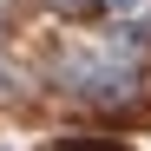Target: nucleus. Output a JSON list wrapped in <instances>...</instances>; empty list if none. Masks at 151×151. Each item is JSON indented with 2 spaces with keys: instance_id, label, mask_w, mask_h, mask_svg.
Returning <instances> with one entry per match:
<instances>
[{
  "instance_id": "nucleus-1",
  "label": "nucleus",
  "mask_w": 151,
  "mask_h": 151,
  "mask_svg": "<svg viewBox=\"0 0 151 151\" xmlns=\"http://www.w3.org/2000/svg\"><path fill=\"white\" fill-rule=\"evenodd\" d=\"M92 7H105V13H132L138 0H92Z\"/></svg>"
},
{
  "instance_id": "nucleus-2",
  "label": "nucleus",
  "mask_w": 151,
  "mask_h": 151,
  "mask_svg": "<svg viewBox=\"0 0 151 151\" xmlns=\"http://www.w3.org/2000/svg\"><path fill=\"white\" fill-rule=\"evenodd\" d=\"M0 92H7V72H0Z\"/></svg>"
}]
</instances>
